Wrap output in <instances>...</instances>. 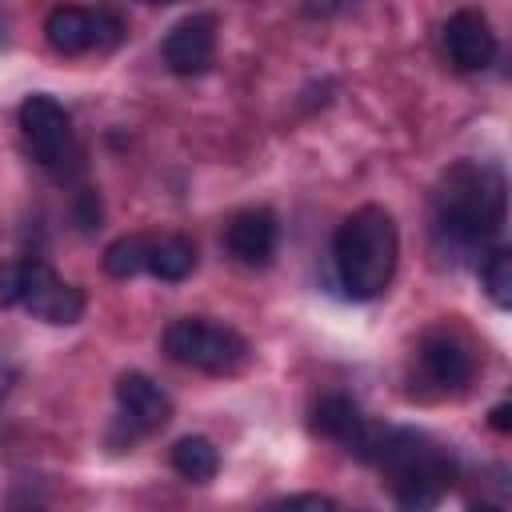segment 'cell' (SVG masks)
<instances>
[{
	"label": "cell",
	"mask_w": 512,
	"mask_h": 512,
	"mask_svg": "<svg viewBox=\"0 0 512 512\" xmlns=\"http://www.w3.org/2000/svg\"><path fill=\"white\" fill-rule=\"evenodd\" d=\"M416 360H420V376H424L436 392H460V388L472 380V372H476V356H472L468 340L456 336L452 328L428 332V336L420 340Z\"/></svg>",
	"instance_id": "obj_9"
},
{
	"label": "cell",
	"mask_w": 512,
	"mask_h": 512,
	"mask_svg": "<svg viewBox=\"0 0 512 512\" xmlns=\"http://www.w3.org/2000/svg\"><path fill=\"white\" fill-rule=\"evenodd\" d=\"M164 352L176 364H188V368L212 372V376H232L248 364V340L236 328L204 320V316L172 320L164 332Z\"/></svg>",
	"instance_id": "obj_4"
},
{
	"label": "cell",
	"mask_w": 512,
	"mask_h": 512,
	"mask_svg": "<svg viewBox=\"0 0 512 512\" xmlns=\"http://www.w3.org/2000/svg\"><path fill=\"white\" fill-rule=\"evenodd\" d=\"M48 48L60 56H84V52H108L128 36V24L112 8H80L60 4L44 20Z\"/></svg>",
	"instance_id": "obj_5"
},
{
	"label": "cell",
	"mask_w": 512,
	"mask_h": 512,
	"mask_svg": "<svg viewBox=\"0 0 512 512\" xmlns=\"http://www.w3.org/2000/svg\"><path fill=\"white\" fill-rule=\"evenodd\" d=\"M224 248L244 268H268L280 248V220L268 208H244L224 224Z\"/></svg>",
	"instance_id": "obj_12"
},
{
	"label": "cell",
	"mask_w": 512,
	"mask_h": 512,
	"mask_svg": "<svg viewBox=\"0 0 512 512\" xmlns=\"http://www.w3.org/2000/svg\"><path fill=\"white\" fill-rule=\"evenodd\" d=\"M368 464L380 468L396 512H436L456 480L452 456L416 428H384Z\"/></svg>",
	"instance_id": "obj_2"
},
{
	"label": "cell",
	"mask_w": 512,
	"mask_h": 512,
	"mask_svg": "<svg viewBox=\"0 0 512 512\" xmlns=\"http://www.w3.org/2000/svg\"><path fill=\"white\" fill-rule=\"evenodd\" d=\"M164 64L176 76H200L216 60V16L212 12H192L176 20L164 36Z\"/></svg>",
	"instance_id": "obj_10"
},
{
	"label": "cell",
	"mask_w": 512,
	"mask_h": 512,
	"mask_svg": "<svg viewBox=\"0 0 512 512\" xmlns=\"http://www.w3.org/2000/svg\"><path fill=\"white\" fill-rule=\"evenodd\" d=\"M116 404L124 424H132L136 432H160L172 420V396L144 372H124L116 380Z\"/></svg>",
	"instance_id": "obj_13"
},
{
	"label": "cell",
	"mask_w": 512,
	"mask_h": 512,
	"mask_svg": "<svg viewBox=\"0 0 512 512\" xmlns=\"http://www.w3.org/2000/svg\"><path fill=\"white\" fill-rule=\"evenodd\" d=\"M396 260H400V232L392 212L380 204L356 208L352 216H344V224L332 236V268L344 296L352 300H376L392 284Z\"/></svg>",
	"instance_id": "obj_3"
},
{
	"label": "cell",
	"mask_w": 512,
	"mask_h": 512,
	"mask_svg": "<svg viewBox=\"0 0 512 512\" xmlns=\"http://www.w3.org/2000/svg\"><path fill=\"white\" fill-rule=\"evenodd\" d=\"M468 512H500L496 504H468Z\"/></svg>",
	"instance_id": "obj_22"
},
{
	"label": "cell",
	"mask_w": 512,
	"mask_h": 512,
	"mask_svg": "<svg viewBox=\"0 0 512 512\" xmlns=\"http://www.w3.org/2000/svg\"><path fill=\"white\" fill-rule=\"evenodd\" d=\"M312 432L324 436V440L344 444L356 460H372V452H376L384 428H376L352 396H344V392H324V396L312 404Z\"/></svg>",
	"instance_id": "obj_7"
},
{
	"label": "cell",
	"mask_w": 512,
	"mask_h": 512,
	"mask_svg": "<svg viewBox=\"0 0 512 512\" xmlns=\"http://www.w3.org/2000/svg\"><path fill=\"white\" fill-rule=\"evenodd\" d=\"M24 292V260H4L0 264V308H20Z\"/></svg>",
	"instance_id": "obj_19"
},
{
	"label": "cell",
	"mask_w": 512,
	"mask_h": 512,
	"mask_svg": "<svg viewBox=\"0 0 512 512\" xmlns=\"http://www.w3.org/2000/svg\"><path fill=\"white\" fill-rule=\"evenodd\" d=\"M156 280H188L196 272V244L184 232H164V236H148V268Z\"/></svg>",
	"instance_id": "obj_14"
},
{
	"label": "cell",
	"mask_w": 512,
	"mask_h": 512,
	"mask_svg": "<svg viewBox=\"0 0 512 512\" xmlns=\"http://www.w3.org/2000/svg\"><path fill=\"white\" fill-rule=\"evenodd\" d=\"M484 292L496 308H512V252L508 248H488L480 264Z\"/></svg>",
	"instance_id": "obj_17"
},
{
	"label": "cell",
	"mask_w": 512,
	"mask_h": 512,
	"mask_svg": "<svg viewBox=\"0 0 512 512\" xmlns=\"http://www.w3.org/2000/svg\"><path fill=\"white\" fill-rule=\"evenodd\" d=\"M172 468L192 484H208L220 472V452L208 436H180L172 444Z\"/></svg>",
	"instance_id": "obj_15"
},
{
	"label": "cell",
	"mask_w": 512,
	"mask_h": 512,
	"mask_svg": "<svg viewBox=\"0 0 512 512\" xmlns=\"http://www.w3.org/2000/svg\"><path fill=\"white\" fill-rule=\"evenodd\" d=\"M444 56L452 60V68L460 72H480L496 60V32L488 24L484 12L476 8H460L444 20Z\"/></svg>",
	"instance_id": "obj_11"
},
{
	"label": "cell",
	"mask_w": 512,
	"mask_h": 512,
	"mask_svg": "<svg viewBox=\"0 0 512 512\" xmlns=\"http://www.w3.org/2000/svg\"><path fill=\"white\" fill-rule=\"evenodd\" d=\"M148 268V232H128V236H116L108 248H104V272L112 280H132Z\"/></svg>",
	"instance_id": "obj_16"
},
{
	"label": "cell",
	"mask_w": 512,
	"mask_h": 512,
	"mask_svg": "<svg viewBox=\"0 0 512 512\" xmlns=\"http://www.w3.org/2000/svg\"><path fill=\"white\" fill-rule=\"evenodd\" d=\"M12 384H16V368H12V360L0 356V400L12 392Z\"/></svg>",
	"instance_id": "obj_21"
},
{
	"label": "cell",
	"mask_w": 512,
	"mask_h": 512,
	"mask_svg": "<svg viewBox=\"0 0 512 512\" xmlns=\"http://www.w3.org/2000/svg\"><path fill=\"white\" fill-rule=\"evenodd\" d=\"M20 132L28 152L52 172H60V164L72 156V116L48 92H32L20 104Z\"/></svg>",
	"instance_id": "obj_6"
},
{
	"label": "cell",
	"mask_w": 512,
	"mask_h": 512,
	"mask_svg": "<svg viewBox=\"0 0 512 512\" xmlns=\"http://www.w3.org/2000/svg\"><path fill=\"white\" fill-rule=\"evenodd\" d=\"M488 424H492L496 432H512V404H496V408L488 412Z\"/></svg>",
	"instance_id": "obj_20"
},
{
	"label": "cell",
	"mask_w": 512,
	"mask_h": 512,
	"mask_svg": "<svg viewBox=\"0 0 512 512\" xmlns=\"http://www.w3.org/2000/svg\"><path fill=\"white\" fill-rule=\"evenodd\" d=\"M0 44H4V24H0Z\"/></svg>",
	"instance_id": "obj_23"
},
{
	"label": "cell",
	"mask_w": 512,
	"mask_h": 512,
	"mask_svg": "<svg viewBox=\"0 0 512 512\" xmlns=\"http://www.w3.org/2000/svg\"><path fill=\"white\" fill-rule=\"evenodd\" d=\"M268 512H340L332 496L324 492H292V496H280L268 504Z\"/></svg>",
	"instance_id": "obj_18"
},
{
	"label": "cell",
	"mask_w": 512,
	"mask_h": 512,
	"mask_svg": "<svg viewBox=\"0 0 512 512\" xmlns=\"http://www.w3.org/2000/svg\"><path fill=\"white\" fill-rule=\"evenodd\" d=\"M84 292L68 280H60L44 260H24V292L20 308L44 324H76L84 316Z\"/></svg>",
	"instance_id": "obj_8"
},
{
	"label": "cell",
	"mask_w": 512,
	"mask_h": 512,
	"mask_svg": "<svg viewBox=\"0 0 512 512\" xmlns=\"http://www.w3.org/2000/svg\"><path fill=\"white\" fill-rule=\"evenodd\" d=\"M504 228V176L492 164L460 160L444 172L432 196V244L436 252L464 260L488 252Z\"/></svg>",
	"instance_id": "obj_1"
}]
</instances>
